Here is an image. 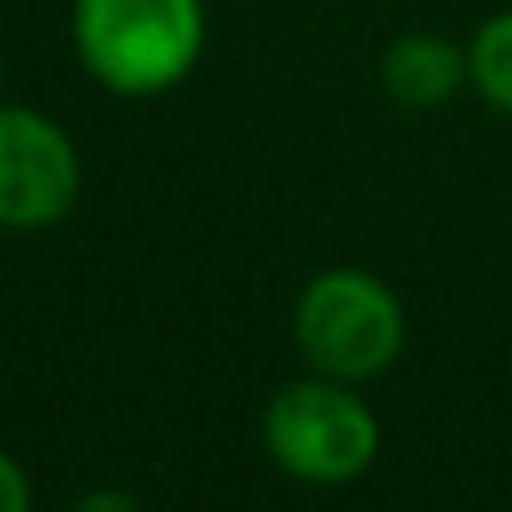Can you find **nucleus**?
Returning <instances> with one entry per match:
<instances>
[{"instance_id": "20e7f679", "label": "nucleus", "mask_w": 512, "mask_h": 512, "mask_svg": "<svg viewBox=\"0 0 512 512\" xmlns=\"http://www.w3.org/2000/svg\"><path fill=\"white\" fill-rule=\"evenodd\" d=\"M76 196V141L31 106H0V231H46Z\"/></svg>"}, {"instance_id": "f03ea898", "label": "nucleus", "mask_w": 512, "mask_h": 512, "mask_svg": "<svg viewBox=\"0 0 512 512\" xmlns=\"http://www.w3.org/2000/svg\"><path fill=\"white\" fill-rule=\"evenodd\" d=\"M297 352L312 372L337 382H372L382 377L407 342V317L397 292L357 267L317 272L297 297Z\"/></svg>"}, {"instance_id": "7ed1b4c3", "label": "nucleus", "mask_w": 512, "mask_h": 512, "mask_svg": "<svg viewBox=\"0 0 512 512\" xmlns=\"http://www.w3.org/2000/svg\"><path fill=\"white\" fill-rule=\"evenodd\" d=\"M262 442L287 477L307 487H342L377 462L382 427L352 382L312 372L272 392L262 412Z\"/></svg>"}, {"instance_id": "39448f33", "label": "nucleus", "mask_w": 512, "mask_h": 512, "mask_svg": "<svg viewBox=\"0 0 512 512\" xmlns=\"http://www.w3.org/2000/svg\"><path fill=\"white\" fill-rule=\"evenodd\" d=\"M467 81V51L432 31H407L382 56V91L402 111H437Z\"/></svg>"}, {"instance_id": "423d86ee", "label": "nucleus", "mask_w": 512, "mask_h": 512, "mask_svg": "<svg viewBox=\"0 0 512 512\" xmlns=\"http://www.w3.org/2000/svg\"><path fill=\"white\" fill-rule=\"evenodd\" d=\"M467 81L477 86V96L492 111L512 116V11L492 16L472 36V46H467Z\"/></svg>"}, {"instance_id": "f257e3e1", "label": "nucleus", "mask_w": 512, "mask_h": 512, "mask_svg": "<svg viewBox=\"0 0 512 512\" xmlns=\"http://www.w3.org/2000/svg\"><path fill=\"white\" fill-rule=\"evenodd\" d=\"M71 41L96 86L161 96L196 71L206 11L201 0H76Z\"/></svg>"}, {"instance_id": "6e6552de", "label": "nucleus", "mask_w": 512, "mask_h": 512, "mask_svg": "<svg viewBox=\"0 0 512 512\" xmlns=\"http://www.w3.org/2000/svg\"><path fill=\"white\" fill-rule=\"evenodd\" d=\"M81 507H136L131 497H111V492H101V497H81Z\"/></svg>"}, {"instance_id": "0eeeda50", "label": "nucleus", "mask_w": 512, "mask_h": 512, "mask_svg": "<svg viewBox=\"0 0 512 512\" xmlns=\"http://www.w3.org/2000/svg\"><path fill=\"white\" fill-rule=\"evenodd\" d=\"M31 477H26V467L0 447V512H26L31 507Z\"/></svg>"}, {"instance_id": "1a4fd4ad", "label": "nucleus", "mask_w": 512, "mask_h": 512, "mask_svg": "<svg viewBox=\"0 0 512 512\" xmlns=\"http://www.w3.org/2000/svg\"><path fill=\"white\" fill-rule=\"evenodd\" d=\"M0 81H6V56H0Z\"/></svg>"}]
</instances>
